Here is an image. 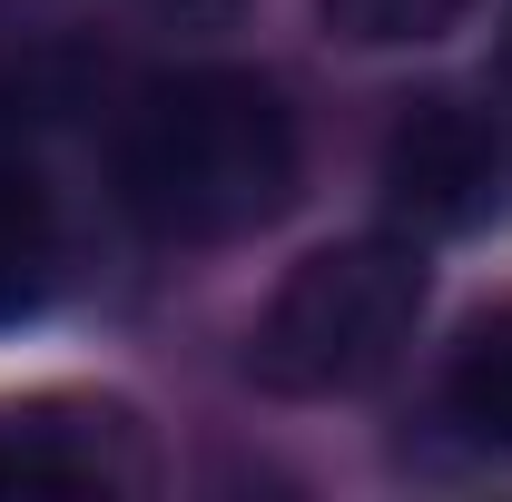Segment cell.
<instances>
[{"instance_id": "3957f363", "label": "cell", "mask_w": 512, "mask_h": 502, "mask_svg": "<svg viewBox=\"0 0 512 502\" xmlns=\"http://www.w3.org/2000/svg\"><path fill=\"white\" fill-rule=\"evenodd\" d=\"M384 197L424 237H483L512 217V138L463 99H414L384 138Z\"/></svg>"}, {"instance_id": "5b68a950", "label": "cell", "mask_w": 512, "mask_h": 502, "mask_svg": "<svg viewBox=\"0 0 512 502\" xmlns=\"http://www.w3.org/2000/svg\"><path fill=\"white\" fill-rule=\"evenodd\" d=\"M50 286H60V217H50V188L0 158V325L40 315Z\"/></svg>"}, {"instance_id": "277c9868", "label": "cell", "mask_w": 512, "mask_h": 502, "mask_svg": "<svg viewBox=\"0 0 512 502\" xmlns=\"http://www.w3.org/2000/svg\"><path fill=\"white\" fill-rule=\"evenodd\" d=\"M158 463L138 414L109 394H30V404H0V502H109L138 493Z\"/></svg>"}, {"instance_id": "ba28073f", "label": "cell", "mask_w": 512, "mask_h": 502, "mask_svg": "<svg viewBox=\"0 0 512 502\" xmlns=\"http://www.w3.org/2000/svg\"><path fill=\"white\" fill-rule=\"evenodd\" d=\"M148 10H168V20H237V0H148Z\"/></svg>"}, {"instance_id": "6da1fadb", "label": "cell", "mask_w": 512, "mask_h": 502, "mask_svg": "<svg viewBox=\"0 0 512 502\" xmlns=\"http://www.w3.org/2000/svg\"><path fill=\"white\" fill-rule=\"evenodd\" d=\"M119 197L168 247H227L286 217L296 197V119L247 69H178L138 89L119 128Z\"/></svg>"}, {"instance_id": "7a4b0ae2", "label": "cell", "mask_w": 512, "mask_h": 502, "mask_svg": "<svg viewBox=\"0 0 512 502\" xmlns=\"http://www.w3.org/2000/svg\"><path fill=\"white\" fill-rule=\"evenodd\" d=\"M414 315H424V256L404 237H345L276 286V306L256 315L247 365L266 394H296V404L355 394L414 345Z\"/></svg>"}, {"instance_id": "52a82bcc", "label": "cell", "mask_w": 512, "mask_h": 502, "mask_svg": "<svg viewBox=\"0 0 512 502\" xmlns=\"http://www.w3.org/2000/svg\"><path fill=\"white\" fill-rule=\"evenodd\" d=\"M325 30L355 40V50H414V40H444L473 0H316Z\"/></svg>"}, {"instance_id": "8992f818", "label": "cell", "mask_w": 512, "mask_h": 502, "mask_svg": "<svg viewBox=\"0 0 512 502\" xmlns=\"http://www.w3.org/2000/svg\"><path fill=\"white\" fill-rule=\"evenodd\" d=\"M444 404L473 443L512 453V306H493L463 345H453V375H444Z\"/></svg>"}]
</instances>
